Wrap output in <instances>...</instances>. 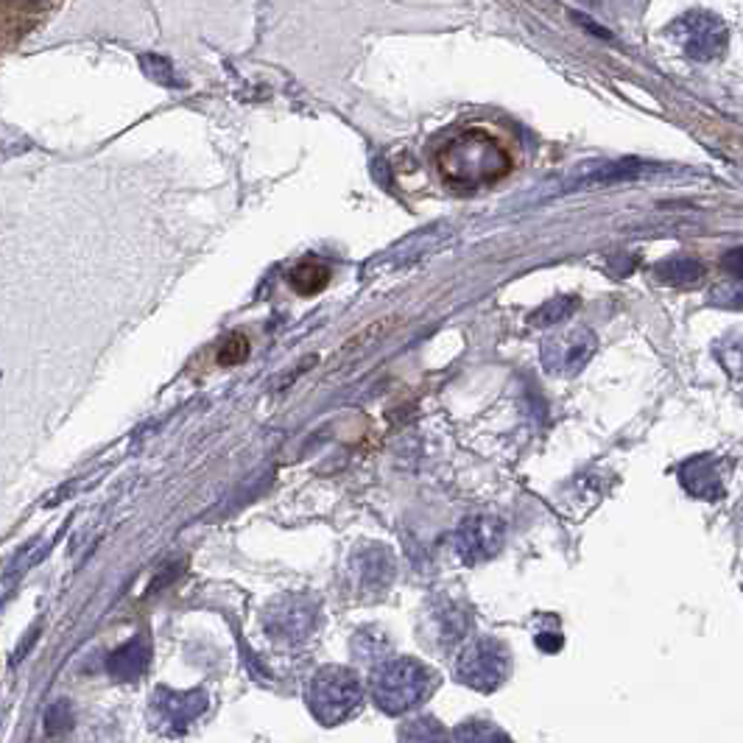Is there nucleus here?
Wrapping results in <instances>:
<instances>
[{
    "mask_svg": "<svg viewBox=\"0 0 743 743\" xmlns=\"http://www.w3.org/2000/svg\"><path fill=\"white\" fill-rule=\"evenodd\" d=\"M442 179L458 191H481L512 171V155L487 129H464L436 155Z\"/></svg>",
    "mask_w": 743,
    "mask_h": 743,
    "instance_id": "f257e3e1",
    "label": "nucleus"
},
{
    "mask_svg": "<svg viewBox=\"0 0 743 743\" xmlns=\"http://www.w3.org/2000/svg\"><path fill=\"white\" fill-rule=\"evenodd\" d=\"M372 702L389 715H403L423 704L436 690V673L425 662L411 657H394L381 662L369 679Z\"/></svg>",
    "mask_w": 743,
    "mask_h": 743,
    "instance_id": "f03ea898",
    "label": "nucleus"
},
{
    "mask_svg": "<svg viewBox=\"0 0 743 743\" xmlns=\"http://www.w3.org/2000/svg\"><path fill=\"white\" fill-rule=\"evenodd\" d=\"M363 702V684L350 668L328 666L321 668L308 688V704L310 713L321 721V724L336 726L347 721L350 715L358 713Z\"/></svg>",
    "mask_w": 743,
    "mask_h": 743,
    "instance_id": "7ed1b4c3",
    "label": "nucleus"
},
{
    "mask_svg": "<svg viewBox=\"0 0 743 743\" xmlns=\"http://www.w3.org/2000/svg\"><path fill=\"white\" fill-rule=\"evenodd\" d=\"M453 671H456L458 682H464L467 688L492 693L509 677V651L492 637H478L458 655Z\"/></svg>",
    "mask_w": 743,
    "mask_h": 743,
    "instance_id": "20e7f679",
    "label": "nucleus"
},
{
    "mask_svg": "<svg viewBox=\"0 0 743 743\" xmlns=\"http://www.w3.org/2000/svg\"><path fill=\"white\" fill-rule=\"evenodd\" d=\"M671 34L677 36L684 54L696 62L719 60L726 51V40H730L724 20L710 12H699V9L673 20Z\"/></svg>",
    "mask_w": 743,
    "mask_h": 743,
    "instance_id": "39448f33",
    "label": "nucleus"
},
{
    "mask_svg": "<svg viewBox=\"0 0 743 743\" xmlns=\"http://www.w3.org/2000/svg\"><path fill=\"white\" fill-rule=\"evenodd\" d=\"M503 537L506 529L498 518L478 514V518H467L458 526L456 537H453V548H456L458 560L473 567L492 560L495 553L503 548Z\"/></svg>",
    "mask_w": 743,
    "mask_h": 743,
    "instance_id": "423d86ee",
    "label": "nucleus"
},
{
    "mask_svg": "<svg viewBox=\"0 0 743 743\" xmlns=\"http://www.w3.org/2000/svg\"><path fill=\"white\" fill-rule=\"evenodd\" d=\"M593 352H595V336L584 328H573L560 336H551V339L542 344V361H545L548 372H553V375L571 378L587 367Z\"/></svg>",
    "mask_w": 743,
    "mask_h": 743,
    "instance_id": "0eeeda50",
    "label": "nucleus"
},
{
    "mask_svg": "<svg viewBox=\"0 0 743 743\" xmlns=\"http://www.w3.org/2000/svg\"><path fill=\"white\" fill-rule=\"evenodd\" d=\"M316 626V607L308 598L286 595L266 613V631L274 640L297 643L308 637Z\"/></svg>",
    "mask_w": 743,
    "mask_h": 743,
    "instance_id": "6e6552de",
    "label": "nucleus"
},
{
    "mask_svg": "<svg viewBox=\"0 0 743 743\" xmlns=\"http://www.w3.org/2000/svg\"><path fill=\"white\" fill-rule=\"evenodd\" d=\"M358 579H361L363 590H386L394 579V556L381 545H367L363 551L355 553L352 560Z\"/></svg>",
    "mask_w": 743,
    "mask_h": 743,
    "instance_id": "1a4fd4ad",
    "label": "nucleus"
},
{
    "mask_svg": "<svg viewBox=\"0 0 743 743\" xmlns=\"http://www.w3.org/2000/svg\"><path fill=\"white\" fill-rule=\"evenodd\" d=\"M719 467L721 464L710 456L690 458V461L682 467V473H679V478H682L684 489H688L690 495H696V498L719 500L721 495H724V481H721Z\"/></svg>",
    "mask_w": 743,
    "mask_h": 743,
    "instance_id": "9d476101",
    "label": "nucleus"
},
{
    "mask_svg": "<svg viewBox=\"0 0 743 743\" xmlns=\"http://www.w3.org/2000/svg\"><path fill=\"white\" fill-rule=\"evenodd\" d=\"M467 629H470V618H467V613H461L453 601H439V604H434V609H431V631H434L431 640H434L436 646L458 643L464 635H467Z\"/></svg>",
    "mask_w": 743,
    "mask_h": 743,
    "instance_id": "9b49d317",
    "label": "nucleus"
},
{
    "mask_svg": "<svg viewBox=\"0 0 743 743\" xmlns=\"http://www.w3.org/2000/svg\"><path fill=\"white\" fill-rule=\"evenodd\" d=\"M157 704H160L162 719H166L168 724L188 726L191 721H197L199 715L204 713V708H208V696L204 693H171V690H166V693H160Z\"/></svg>",
    "mask_w": 743,
    "mask_h": 743,
    "instance_id": "f8f14e48",
    "label": "nucleus"
},
{
    "mask_svg": "<svg viewBox=\"0 0 743 743\" xmlns=\"http://www.w3.org/2000/svg\"><path fill=\"white\" fill-rule=\"evenodd\" d=\"M146 662H149V648L144 646V640H131L109 657V673L118 679H135L144 673Z\"/></svg>",
    "mask_w": 743,
    "mask_h": 743,
    "instance_id": "ddd939ff",
    "label": "nucleus"
},
{
    "mask_svg": "<svg viewBox=\"0 0 743 743\" xmlns=\"http://www.w3.org/2000/svg\"><path fill=\"white\" fill-rule=\"evenodd\" d=\"M655 274L662 283H671V286H693L704 277V266L693 257H671V261H662L655 268Z\"/></svg>",
    "mask_w": 743,
    "mask_h": 743,
    "instance_id": "4468645a",
    "label": "nucleus"
},
{
    "mask_svg": "<svg viewBox=\"0 0 743 743\" xmlns=\"http://www.w3.org/2000/svg\"><path fill=\"white\" fill-rule=\"evenodd\" d=\"M288 283H291L294 291L302 294V297H316V294L330 283V272L321 266V263L305 261L288 274Z\"/></svg>",
    "mask_w": 743,
    "mask_h": 743,
    "instance_id": "2eb2a0df",
    "label": "nucleus"
},
{
    "mask_svg": "<svg viewBox=\"0 0 743 743\" xmlns=\"http://www.w3.org/2000/svg\"><path fill=\"white\" fill-rule=\"evenodd\" d=\"M643 171V166L637 160H624L615 162V166H601L593 173L582 179V184H609V182H624V179L637 177Z\"/></svg>",
    "mask_w": 743,
    "mask_h": 743,
    "instance_id": "dca6fc26",
    "label": "nucleus"
},
{
    "mask_svg": "<svg viewBox=\"0 0 743 743\" xmlns=\"http://www.w3.org/2000/svg\"><path fill=\"white\" fill-rule=\"evenodd\" d=\"M579 308V302L573 297H560L551 299V302L542 305L534 316H531V325H556V321H565L573 310Z\"/></svg>",
    "mask_w": 743,
    "mask_h": 743,
    "instance_id": "f3484780",
    "label": "nucleus"
},
{
    "mask_svg": "<svg viewBox=\"0 0 743 743\" xmlns=\"http://www.w3.org/2000/svg\"><path fill=\"white\" fill-rule=\"evenodd\" d=\"M140 65H144V71L149 73L157 84H162V87H182V82H179L173 65L168 60H162V56L146 54V56H140Z\"/></svg>",
    "mask_w": 743,
    "mask_h": 743,
    "instance_id": "a211bd4d",
    "label": "nucleus"
},
{
    "mask_svg": "<svg viewBox=\"0 0 743 743\" xmlns=\"http://www.w3.org/2000/svg\"><path fill=\"white\" fill-rule=\"evenodd\" d=\"M250 355V339L244 333H235L219 347V363L221 367H238Z\"/></svg>",
    "mask_w": 743,
    "mask_h": 743,
    "instance_id": "6ab92c4d",
    "label": "nucleus"
},
{
    "mask_svg": "<svg viewBox=\"0 0 743 743\" xmlns=\"http://www.w3.org/2000/svg\"><path fill=\"white\" fill-rule=\"evenodd\" d=\"M456 737H461V741H500L506 735L498 730H487L484 721H470V724H464V730L456 732Z\"/></svg>",
    "mask_w": 743,
    "mask_h": 743,
    "instance_id": "aec40b11",
    "label": "nucleus"
},
{
    "mask_svg": "<svg viewBox=\"0 0 743 743\" xmlns=\"http://www.w3.org/2000/svg\"><path fill=\"white\" fill-rule=\"evenodd\" d=\"M45 721H49L51 732L67 730V726H71V710H67L65 702L54 704V708H49V713H45Z\"/></svg>",
    "mask_w": 743,
    "mask_h": 743,
    "instance_id": "412c9836",
    "label": "nucleus"
},
{
    "mask_svg": "<svg viewBox=\"0 0 743 743\" xmlns=\"http://www.w3.org/2000/svg\"><path fill=\"white\" fill-rule=\"evenodd\" d=\"M42 551H45V542H34V545H31L29 551H25V556H23V553H20L18 560H14L12 573H9V576H14V573H25V571H29V565H34V562L40 560Z\"/></svg>",
    "mask_w": 743,
    "mask_h": 743,
    "instance_id": "4be33fe9",
    "label": "nucleus"
},
{
    "mask_svg": "<svg viewBox=\"0 0 743 743\" xmlns=\"http://www.w3.org/2000/svg\"><path fill=\"white\" fill-rule=\"evenodd\" d=\"M537 646L545 648V651H560V648H562V635H556V637L540 635V637H537Z\"/></svg>",
    "mask_w": 743,
    "mask_h": 743,
    "instance_id": "5701e85b",
    "label": "nucleus"
},
{
    "mask_svg": "<svg viewBox=\"0 0 743 743\" xmlns=\"http://www.w3.org/2000/svg\"><path fill=\"white\" fill-rule=\"evenodd\" d=\"M573 18H576L579 23L584 25V29H587V31H593V34H598V36H613V34H609V31H601L598 25H595L593 20H587V18H584V14H573Z\"/></svg>",
    "mask_w": 743,
    "mask_h": 743,
    "instance_id": "b1692460",
    "label": "nucleus"
}]
</instances>
